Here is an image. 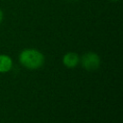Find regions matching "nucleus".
Segmentation results:
<instances>
[{"instance_id": "1", "label": "nucleus", "mask_w": 123, "mask_h": 123, "mask_svg": "<svg viewBox=\"0 0 123 123\" xmlns=\"http://www.w3.org/2000/svg\"><path fill=\"white\" fill-rule=\"evenodd\" d=\"M20 63L31 70L38 69L44 63V56L37 49H24L19 54Z\"/></svg>"}, {"instance_id": "2", "label": "nucleus", "mask_w": 123, "mask_h": 123, "mask_svg": "<svg viewBox=\"0 0 123 123\" xmlns=\"http://www.w3.org/2000/svg\"><path fill=\"white\" fill-rule=\"evenodd\" d=\"M82 66L87 71H95L99 68L101 60L95 52H86L80 59Z\"/></svg>"}, {"instance_id": "3", "label": "nucleus", "mask_w": 123, "mask_h": 123, "mask_svg": "<svg viewBox=\"0 0 123 123\" xmlns=\"http://www.w3.org/2000/svg\"><path fill=\"white\" fill-rule=\"evenodd\" d=\"M80 62V58L75 52H67L62 57V63L67 68H74Z\"/></svg>"}, {"instance_id": "4", "label": "nucleus", "mask_w": 123, "mask_h": 123, "mask_svg": "<svg viewBox=\"0 0 123 123\" xmlns=\"http://www.w3.org/2000/svg\"><path fill=\"white\" fill-rule=\"evenodd\" d=\"M12 67V60L5 54L0 55V73L9 72Z\"/></svg>"}, {"instance_id": "5", "label": "nucleus", "mask_w": 123, "mask_h": 123, "mask_svg": "<svg viewBox=\"0 0 123 123\" xmlns=\"http://www.w3.org/2000/svg\"><path fill=\"white\" fill-rule=\"evenodd\" d=\"M3 17H4V14H3V12L0 10V23L3 21Z\"/></svg>"}, {"instance_id": "6", "label": "nucleus", "mask_w": 123, "mask_h": 123, "mask_svg": "<svg viewBox=\"0 0 123 123\" xmlns=\"http://www.w3.org/2000/svg\"><path fill=\"white\" fill-rule=\"evenodd\" d=\"M111 1H118V0H111Z\"/></svg>"}, {"instance_id": "7", "label": "nucleus", "mask_w": 123, "mask_h": 123, "mask_svg": "<svg viewBox=\"0 0 123 123\" xmlns=\"http://www.w3.org/2000/svg\"><path fill=\"white\" fill-rule=\"evenodd\" d=\"M71 1H74V0H71Z\"/></svg>"}]
</instances>
